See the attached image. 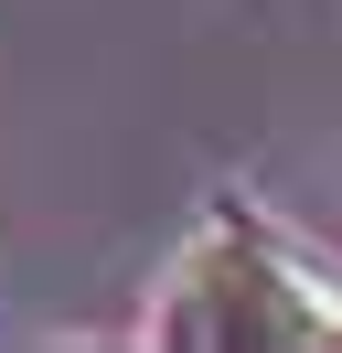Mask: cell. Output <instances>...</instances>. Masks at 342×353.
Wrapping results in <instances>:
<instances>
[{
  "label": "cell",
  "mask_w": 342,
  "mask_h": 353,
  "mask_svg": "<svg viewBox=\"0 0 342 353\" xmlns=\"http://www.w3.org/2000/svg\"><path fill=\"white\" fill-rule=\"evenodd\" d=\"M150 343H192V353H342V289L310 257H289L256 225H214L182 246L161 289Z\"/></svg>",
  "instance_id": "cell-1"
}]
</instances>
